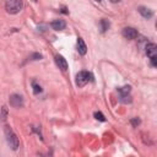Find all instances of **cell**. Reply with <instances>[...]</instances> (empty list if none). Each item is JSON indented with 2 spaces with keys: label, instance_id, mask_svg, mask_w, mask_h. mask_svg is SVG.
<instances>
[{
  "label": "cell",
  "instance_id": "6da1fadb",
  "mask_svg": "<svg viewBox=\"0 0 157 157\" xmlns=\"http://www.w3.org/2000/svg\"><path fill=\"white\" fill-rule=\"evenodd\" d=\"M5 136H6V142H7V145H9L13 151H16V150L20 147V141H18V137L16 136V134L13 132V130H12L9 125L5 126Z\"/></svg>",
  "mask_w": 157,
  "mask_h": 157
},
{
  "label": "cell",
  "instance_id": "7a4b0ae2",
  "mask_svg": "<svg viewBox=\"0 0 157 157\" xmlns=\"http://www.w3.org/2000/svg\"><path fill=\"white\" fill-rule=\"evenodd\" d=\"M22 9H23L22 0H6V2H5V10L10 15H16Z\"/></svg>",
  "mask_w": 157,
  "mask_h": 157
},
{
  "label": "cell",
  "instance_id": "3957f363",
  "mask_svg": "<svg viewBox=\"0 0 157 157\" xmlns=\"http://www.w3.org/2000/svg\"><path fill=\"white\" fill-rule=\"evenodd\" d=\"M88 81H93V76L88 71H80L76 75V85L78 87H83Z\"/></svg>",
  "mask_w": 157,
  "mask_h": 157
},
{
  "label": "cell",
  "instance_id": "277c9868",
  "mask_svg": "<svg viewBox=\"0 0 157 157\" xmlns=\"http://www.w3.org/2000/svg\"><path fill=\"white\" fill-rule=\"evenodd\" d=\"M9 102H10V105H11V107L21 108V107L23 105V97L20 96V94H17V93H13V94L10 96Z\"/></svg>",
  "mask_w": 157,
  "mask_h": 157
},
{
  "label": "cell",
  "instance_id": "5b68a950",
  "mask_svg": "<svg viewBox=\"0 0 157 157\" xmlns=\"http://www.w3.org/2000/svg\"><path fill=\"white\" fill-rule=\"evenodd\" d=\"M121 34H123V37L126 38V39H135V38L139 36L137 31H136L135 28H132V27H125V28L123 29Z\"/></svg>",
  "mask_w": 157,
  "mask_h": 157
},
{
  "label": "cell",
  "instance_id": "8992f818",
  "mask_svg": "<svg viewBox=\"0 0 157 157\" xmlns=\"http://www.w3.org/2000/svg\"><path fill=\"white\" fill-rule=\"evenodd\" d=\"M145 52H146V55L148 58L157 56V45L155 43H147L145 47Z\"/></svg>",
  "mask_w": 157,
  "mask_h": 157
},
{
  "label": "cell",
  "instance_id": "52a82bcc",
  "mask_svg": "<svg viewBox=\"0 0 157 157\" xmlns=\"http://www.w3.org/2000/svg\"><path fill=\"white\" fill-rule=\"evenodd\" d=\"M55 63L60 70H63V71L67 70V61L63 55H55Z\"/></svg>",
  "mask_w": 157,
  "mask_h": 157
},
{
  "label": "cell",
  "instance_id": "ba28073f",
  "mask_svg": "<svg viewBox=\"0 0 157 157\" xmlns=\"http://www.w3.org/2000/svg\"><path fill=\"white\" fill-rule=\"evenodd\" d=\"M50 27L54 29V31H63L65 27H66V22L64 20H54L52 23H50Z\"/></svg>",
  "mask_w": 157,
  "mask_h": 157
},
{
  "label": "cell",
  "instance_id": "9c48e42d",
  "mask_svg": "<svg viewBox=\"0 0 157 157\" xmlns=\"http://www.w3.org/2000/svg\"><path fill=\"white\" fill-rule=\"evenodd\" d=\"M137 11L140 12V15H141L144 18H147V20L153 16V11H152L151 9H148V7H145V6H140V7L137 9Z\"/></svg>",
  "mask_w": 157,
  "mask_h": 157
},
{
  "label": "cell",
  "instance_id": "30bf717a",
  "mask_svg": "<svg viewBox=\"0 0 157 157\" xmlns=\"http://www.w3.org/2000/svg\"><path fill=\"white\" fill-rule=\"evenodd\" d=\"M77 52L81 54V55H85L87 53V47H86V43L83 42V39L81 37L77 38Z\"/></svg>",
  "mask_w": 157,
  "mask_h": 157
},
{
  "label": "cell",
  "instance_id": "8fae6325",
  "mask_svg": "<svg viewBox=\"0 0 157 157\" xmlns=\"http://www.w3.org/2000/svg\"><path fill=\"white\" fill-rule=\"evenodd\" d=\"M109 26H110V23H109V21H108L107 18H102V20H101L99 27H101V32H102V33H104V32L109 28Z\"/></svg>",
  "mask_w": 157,
  "mask_h": 157
},
{
  "label": "cell",
  "instance_id": "7c38bea8",
  "mask_svg": "<svg viewBox=\"0 0 157 157\" xmlns=\"http://www.w3.org/2000/svg\"><path fill=\"white\" fill-rule=\"evenodd\" d=\"M130 91H131V87H130L129 85H126V86H123V87L118 88L119 96H125V94H130Z\"/></svg>",
  "mask_w": 157,
  "mask_h": 157
},
{
  "label": "cell",
  "instance_id": "4fadbf2b",
  "mask_svg": "<svg viewBox=\"0 0 157 157\" xmlns=\"http://www.w3.org/2000/svg\"><path fill=\"white\" fill-rule=\"evenodd\" d=\"M32 87H33V93H34V94H38V93L42 92V87H40V85H38L36 81L32 82Z\"/></svg>",
  "mask_w": 157,
  "mask_h": 157
},
{
  "label": "cell",
  "instance_id": "5bb4252c",
  "mask_svg": "<svg viewBox=\"0 0 157 157\" xmlns=\"http://www.w3.org/2000/svg\"><path fill=\"white\" fill-rule=\"evenodd\" d=\"M132 99H131V96L130 94H125V96H119V102L121 103H130Z\"/></svg>",
  "mask_w": 157,
  "mask_h": 157
},
{
  "label": "cell",
  "instance_id": "9a60e30c",
  "mask_svg": "<svg viewBox=\"0 0 157 157\" xmlns=\"http://www.w3.org/2000/svg\"><path fill=\"white\" fill-rule=\"evenodd\" d=\"M93 117H94L97 120H99V121H105V117H104V115H103L101 112H94Z\"/></svg>",
  "mask_w": 157,
  "mask_h": 157
},
{
  "label": "cell",
  "instance_id": "2e32d148",
  "mask_svg": "<svg viewBox=\"0 0 157 157\" xmlns=\"http://www.w3.org/2000/svg\"><path fill=\"white\" fill-rule=\"evenodd\" d=\"M130 123H131V125H132L134 128H137V125H140V123H141V121H140V119H139V118H132Z\"/></svg>",
  "mask_w": 157,
  "mask_h": 157
},
{
  "label": "cell",
  "instance_id": "e0dca14e",
  "mask_svg": "<svg viewBox=\"0 0 157 157\" xmlns=\"http://www.w3.org/2000/svg\"><path fill=\"white\" fill-rule=\"evenodd\" d=\"M42 58H43V55H42V54H39V53H34V54L31 56V59H32V60H40Z\"/></svg>",
  "mask_w": 157,
  "mask_h": 157
},
{
  "label": "cell",
  "instance_id": "ac0fdd59",
  "mask_svg": "<svg viewBox=\"0 0 157 157\" xmlns=\"http://www.w3.org/2000/svg\"><path fill=\"white\" fill-rule=\"evenodd\" d=\"M151 59V65L153 66V67H156L157 66V56H152V58H150Z\"/></svg>",
  "mask_w": 157,
  "mask_h": 157
},
{
  "label": "cell",
  "instance_id": "d6986e66",
  "mask_svg": "<svg viewBox=\"0 0 157 157\" xmlns=\"http://www.w3.org/2000/svg\"><path fill=\"white\" fill-rule=\"evenodd\" d=\"M6 115H7V109H6V107H2V119L5 120L6 119Z\"/></svg>",
  "mask_w": 157,
  "mask_h": 157
},
{
  "label": "cell",
  "instance_id": "ffe728a7",
  "mask_svg": "<svg viewBox=\"0 0 157 157\" xmlns=\"http://www.w3.org/2000/svg\"><path fill=\"white\" fill-rule=\"evenodd\" d=\"M61 12H63V13H69V11H66V9H65V7H63V9H61Z\"/></svg>",
  "mask_w": 157,
  "mask_h": 157
},
{
  "label": "cell",
  "instance_id": "44dd1931",
  "mask_svg": "<svg viewBox=\"0 0 157 157\" xmlns=\"http://www.w3.org/2000/svg\"><path fill=\"white\" fill-rule=\"evenodd\" d=\"M109 1H110V2H113V4H115V2H119L120 0H109Z\"/></svg>",
  "mask_w": 157,
  "mask_h": 157
},
{
  "label": "cell",
  "instance_id": "7402d4cb",
  "mask_svg": "<svg viewBox=\"0 0 157 157\" xmlns=\"http://www.w3.org/2000/svg\"><path fill=\"white\" fill-rule=\"evenodd\" d=\"M96 1H102V0H96Z\"/></svg>",
  "mask_w": 157,
  "mask_h": 157
}]
</instances>
